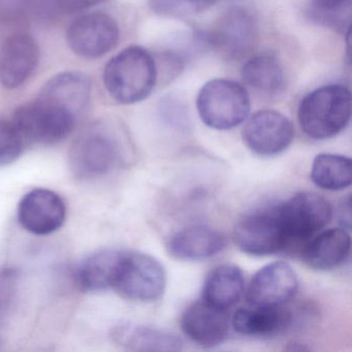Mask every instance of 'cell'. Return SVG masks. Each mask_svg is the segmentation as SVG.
<instances>
[{
  "instance_id": "cell-1",
  "label": "cell",
  "mask_w": 352,
  "mask_h": 352,
  "mask_svg": "<svg viewBox=\"0 0 352 352\" xmlns=\"http://www.w3.org/2000/svg\"><path fill=\"white\" fill-rule=\"evenodd\" d=\"M156 81L155 60L142 47L124 49L104 67V87L119 104H133L146 100L153 91Z\"/></svg>"
},
{
  "instance_id": "cell-2",
  "label": "cell",
  "mask_w": 352,
  "mask_h": 352,
  "mask_svg": "<svg viewBox=\"0 0 352 352\" xmlns=\"http://www.w3.org/2000/svg\"><path fill=\"white\" fill-rule=\"evenodd\" d=\"M351 117V94L343 85L323 86L305 96L298 111L300 129L308 137L327 140L347 126Z\"/></svg>"
},
{
  "instance_id": "cell-3",
  "label": "cell",
  "mask_w": 352,
  "mask_h": 352,
  "mask_svg": "<svg viewBox=\"0 0 352 352\" xmlns=\"http://www.w3.org/2000/svg\"><path fill=\"white\" fill-rule=\"evenodd\" d=\"M77 117L69 109L38 96L17 108L12 121L26 143L50 146L65 141L73 133Z\"/></svg>"
},
{
  "instance_id": "cell-4",
  "label": "cell",
  "mask_w": 352,
  "mask_h": 352,
  "mask_svg": "<svg viewBox=\"0 0 352 352\" xmlns=\"http://www.w3.org/2000/svg\"><path fill=\"white\" fill-rule=\"evenodd\" d=\"M197 107L201 121L207 126L228 131L248 118L250 98L247 90L236 82L215 79L201 88Z\"/></svg>"
},
{
  "instance_id": "cell-5",
  "label": "cell",
  "mask_w": 352,
  "mask_h": 352,
  "mask_svg": "<svg viewBox=\"0 0 352 352\" xmlns=\"http://www.w3.org/2000/svg\"><path fill=\"white\" fill-rule=\"evenodd\" d=\"M166 274L164 265L151 255L120 251L112 289L135 302H152L164 294Z\"/></svg>"
},
{
  "instance_id": "cell-6",
  "label": "cell",
  "mask_w": 352,
  "mask_h": 352,
  "mask_svg": "<svg viewBox=\"0 0 352 352\" xmlns=\"http://www.w3.org/2000/svg\"><path fill=\"white\" fill-rule=\"evenodd\" d=\"M283 223L287 251L298 250L331 221L333 210L324 197L300 192L278 205Z\"/></svg>"
},
{
  "instance_id": "cell-7",
  "label": "cell",
  "mask_w": 352,
  "mask_h": 352,
  "mask_svg": "<svg viewBox=\"0 0 352 352\" xmlns=\"http://www.w3.org/2000/svg\"><path fill=\"white\" fill-rule=\"evenodd\" d=\"M234 242L247 254L267 256L287 251L278 205L243 216L234 226Z\"/></svg>"
},
{
  "instance_id": "cell-8",
  "label": "cell",
  "mask_w": 352,
  "mask_h": 352,
  "mask_svg": "<svg viewBox=\"0 0 352 352\" xmlns=\"http://www.w3.org/2000/svg\"><path fill=\"white\" fill-rule=\"evenodd\" d=\"M121 158L120 146L106 129L94 126L79 135L69 151L72 170L79 179H96L110 173Z\"/></svg>"
},
{
  "instance_id": "cell-9",
  "label": "cell",
  "mask_w": 352,
  "mask_h": 352,
  "mask_svg": "<svg viewBox=\"0 0 352 352\" xmlns=\"http://www.w3.org/2000/svg\"><path fill=\"white\" fill-rule=\"evenodd\" d=\"M67 44L78 56L96 59L116 47L117 22L108 14L88 13L74 20L67 32Z\"/></svg>"
},
{
  "instance_id": "cell-10",
  "label": "cell",
  "mask_w": 352,
  "mask_h": 352,
  "mask_svg": "<svg viewBox=\"0 0 352 352\" xmlns=\"http://www.w3.org/2000/svg\"><path fill=\"white\" fill-rule=\"evenodd\" d=\"M294 137L292 121L281 113L263 110L253 114L242 131L247 147L257 155L275 156L285 151Z\"/></svg>"
},
{
  "instance_id": "cell-11",
  "label": "cell",
  "mask_w": 352,
  "mask_h": 352,
  "mask_svg": "<svg viewBox=\"0 0 352 352\" xmlns=\"http://www.w3.org/2000/svg\"><path fill=\"white\" fill-rule=\"evenodd\" d=\"M17 214L24 230L38 236H46L63 226L67 207L63 197L54 191L36 188L22 197Z\"/></svg>"
},
{
  "instance_id": "cell-12",
  "label": "cell",
  "mask_w": 352,
  "mask_h": 352,
  "mask_svg": "<svg viewBox=\"0 0 352 352\" xmlns=\"http://www.w3.org/2000/svg\"><path fill=\"white\" fill-rule=\"evenodd\" d=\"M298 288V275L294 267L276 261L254 274L247 290V300L253 306H278L292 300Z\"/></svg>"
},
{
  "instance_id": "cell-13",
  "label": "cell",
  "mask_w": 352,
  "mask_h": 352,
  "mask_svg": "<svg viewBox=\"0 0 352 352\" xmlns=\"http://www.w3.org/2000/svg\"><path fill=\"white\" fill-rule=\"evenodd\" d=\"M40 47L28 34H14L0 51V84L15 89L28 81L40 61Z\"/></svg>"
},
{
  "instance_id": "cell-14",
  "label": "cell",
  "mask_w": 352,
  "mask_h": 352,
  "mask_svg": "<svg viewBox=\"0 0 352 352\" xmlns=\"http://www.w3.org/2000/svg\"><path fill=\"white\" fill-rule=\"evenodd\" d=\"M183 333L197 345L214 347L219 345L230 333V317L226 310L208 302H193L181 317Z\"/></svg>"
},
{
  "instance_id": "cell-15",
  "label": "cell",
  "mask_w": 352,
  "mask_h": 352,
  "mask_svg": "<svg viewBox=\"0 0 352 352\" xmlns=\"http://www.w3.org/2000/svg\"><path fill=\"white\" fill-rule=\"evenodd\" d=\"M226 247L221 232L207 226H192L175 232L166 243L170 256L180 261H203L215 256Z\"/></svg>"
},
{
  "instance_id": "cell-16",
  "label": "cell",
  "mask_w": 352,
  "mask_h": 352,
  "mask_svg": "<svg viewBox=\"0 0 352 352\" xmlns=\"http://www.w3.org/2000/svg\"><path fill=\"white\" fill-rule=\"evenodd\" d=\"M251 306L238 309L232 316V327L241 335L256 338L276 337L289 329L294 320V315L283 305Z\"/></svg>"
},
{
  "instance_id": "cell-17",
  "label": "cell",
  "mask_w": 352,
  "mask_h": 352,
  "mask_svg": "<svg viewBox=\"0 0 352 352\" xmlns=\"http://www.w3.org/2000/svg\"><path fill=\"white\" fill-rule=\"evenodd\" d=\"M351 238L345 228H329L315 234L300 251L311 269L331 271L343 265L350 254Z\"/></svg>"
},
{
  "instance_id": "cell-18",
  "label": "cell",
  "mask_w": 352,
  "mask_h": 352,
  "mask_svg": "<svg viewBox=\"0 0 352 352\" xmlns=\"http://www.w3.org/2000/svg\"><path fill=\"white\" fill-rule=\"evenodd\" d=\"M256 28L252 16L243 9H232L219 21L212 42L228 56L246 54L254 42Z\"/></svg>"
},
{
  "instance_id": "cell-19",
  "label": "cell",
  "mask_w": 352,
  "mask_h": 352,
  "mask_svg": "<svg viewBox=\"0 0 352 352\" xmlns=\"http://www.w3.org/2000/svg\"><path fill=\"white\" fill-rule=\"evenodd\" d=\"M113 341L131 351L168 352L182 349L176 336L162 329L135 323H119L111 331Z\"/></svg>"
},
{
  "instance_id": "cell-20",
  "label": "cell",
  "mask_w": 352,
  "mask_h": 352,
  "mask_svg": "<svg viewBox=\"0 0 352 352\" xmlns=\"http://www.w3.org/2000/svg\"><path fill=\"white\" fill-rule=\"evenodd\" d=\"M91 94L89 77L80 72H65L49 80L38 96L56 102L79 116L89 104Z\"/></svg>"
},
{
  "instance_id": "cell-21",
  "label": "cell",
  "mask_w": 352,
  "mask_h": 352,
  "mask_svg": "<svg viewBox=\"0 0 352 352\" xmlns=\"http://www.w3.org/2000/svg\"><path fill=\"white\" fill-rule=\"evenodd\" d=\"M244 289L242 269L234 263H223L208 274L204 283L203 300L216 308L228 310L241 300Z\"/></svg>"
},
{
  "instance_id": "cell-22",
  "label": "cell",
  "mask_w": 352,
  "mask_h": 352,
  "mask_svg": "<svg viewBox=\"0 0 352 352\" xmlns=\"http://www.w3.org/2000/svg\"><path fill=\"white\" fill-rule=\"evenodd\" d=\"M244 83L256 91L273 94L283 90L285 75L276 57L258 54L249 59L242 69Z\"/></svg>"
},
{
  "instance_id": "cell-23",
  "label": "cell",
  "mask_w": 352,
  "mask_h": 352,
  "mask_svg": "<svg viewBox=\"0 0 352 352\" xmlns=\"http://www.w3.org/2000/svg\"><path fill=\"white\" fill-rule=\"evenodd\" d=\"M120 251L104 250L90 255L83 261L78 281L85 292H98L112 289Z\"/></svg>"
},
{
  "instance_id": "cell-24",
  "label": "cell",
  "mask_w": 352,
  "mask_h": 352,
  "mask_svg": "<svg viewBox=\"0 0 352 352\" xmlns=\"http://www.w3.org/2000/svg\"><path fill=\"white\" fill-rule=\"evenodd\" d=\"M311 180L324 190H343L351 185V160L338 154L321 153L313 160Z\"/></svg>"
},
{
  "instance_id": "cell-25",
  "label": "cell",
  "mask_w": 352,
  "mask_h": 352,
  "mask_svg": "<svg viewBox=\"0 0 352 352\" xmlns=\"http://www.w3.org/2000/svg\"><path fill=\"white\" fill-rule=\"evenodd\" d=\"M26 142L13 121L0 120V166L13 164L25 149Z\"/></svg>"
},
{
  "instance_id": "cell-26",
  "label": "cell",
  "mask_w": 352,
  "mask_h": 352,
  "mask_svg": "<svg viewBox=\"0 0 352 352\" xmlns=\"http://www.w3.org/2000/svg\"><path fill=\"white\" fill-rule=\"evenodd\" d=\"M104 0H53L54 5L65 13H80L100 5Z\"/></svg>"
},
{
  "instance_id": "cell-27",
  "label": "cell",
  "mask_w": 352,
  "mask_h": 352,
  "mask_svg": "<svg viewBox=\"0 0 352 352\" xmlns=\"http://www.w3.org/2000/svg\"><path fill=\"white\" fill-rule=\"evenodd\" d=\"M351 0H312L313 7L323 15H335L349 9Z\"/></svg>"
},
{
  "instance_id": "cell-28",
  "label": "cell",
  "mask_w": 352,
  "mask_h": 352,
  "mask_svg": "<svg viewBox=\"0 0 352 352\" xmlns=\"http://www.w3.org/2000/svg\"><path fill=\"white\" fill-rule=\"evenodd\" d=\"M181 1L190 7L195 8V9H205V8L215 5L219 0H181Z\"/></svg>"
}]
</instances>
